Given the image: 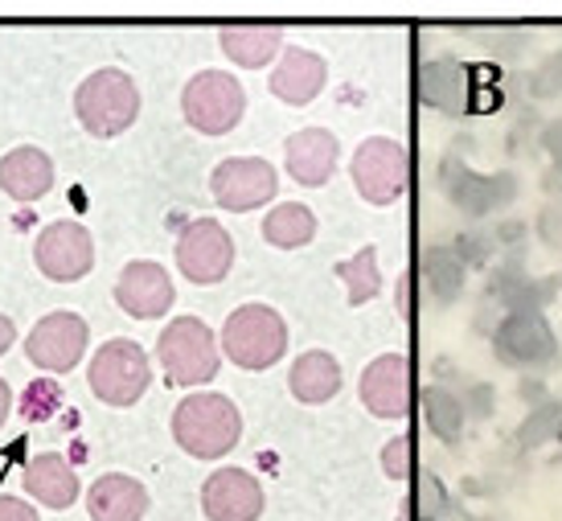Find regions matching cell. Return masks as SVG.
I'll return each mask as SVG.
<instances>
[{
    "instance_id": "6da1fadb",
    "label": "cell",
    "mask_w": 562,
    "mask_h": 521,
    "mask_svg": "<svg viewBox=\"0 0 562 521\" xmlns=\"http://www.w3.org/2000/svg\"><path fill=\"white\" fill-rule=\"evenodd\" d=\"M238 435H243V415L226 395H189L172 411V440L198 460H218L235 452Z\"/></svg>"
},
{
    "instance_id": "7a4b0ae2",
    "label": "cell",
    "mask_w": 562,
    "mask_h": 521,
    "mask_svg": "<svg viewBox=\"0 0 562 521\" xmlns=\"http://www.w3.org/2000/svg\"><path fill=\"white\" fill-rule=\"evenodd\" d=\"M75 115L79 124L99 136V140H111L127 127L136 124L140 115V91H136V79L115 70V66H103L79 82L75 91Z\"/></svg>"
},
{
    "instance_id": "3957f363",
    "label": "cell",
    "mask_w": 562,
    "mask_h": 521,
    "mask_svg": "<svg viewBox=\"0 0 562 521\" xmlns=\"http://www.w3.org/2000/svg\"><path fill=\"white\" fill-rule=\"evenodd\" d=\"M288 349V325L267 304H243L222 325V353L243 370H267Z\"/></svg>"
},
{
    "instance_id": "277c9868",
    "label": "cell",
    "mask_w": 562,
    "mask_h": 521,
    "mask_svg": "<svg viewBox=\"0 0 562 521\" xmlns=\"http://www.w3.org/2000/svg\"><path fill=\"white\" fill-rule=\"evenodd\" d=\"M157 358L172 386H202L218 374V341L198 316H177L160 332Z\"/></svg>"
},
{
    "instance_id": "5b68a950",
    "label": "cell",
    "mask_w": 562,
    "mask_h": 521,
    "mask_svg": "<svg viewBox=\"0 0 562 521\" xmlns=\"http://www.w3.org/2000/svg\"><path fill=\"white\" fill-rule=\"evenodd\" d=\"M87 382H91V395L108 407H132L140 403L148 382H153V365H148V353H144L136 341L127 337H115L91 358V370H87Z\"/></svg>"
},
{
    "instance_id": "8992f818",
    "label": "cell",
    "mask_w": 562,
    "mask_h": 521,
    "mask_svg": "<svg viewBox=\"0 0 562 521\" xmlns=\"http://www.w3.org/2000/svg\"><path fill=\"white\" fill-rule=\"evenodd\" d=\"M181 111H186V124L193 132H202V136H226L243 120V111H247V91L226 70H202V75H193L186 82Z\"/></svg>"
},
{
    "instance_id": "52a82bcc",
    "label": "cell",
    "mask_w": 562,
    "mask_h": 521,
    "mask_svg": "<svg viewBox=\"0 0 562 521\" xmlns=\"http://www.w3.org/2000/svg\"><path fill=\"white\" fill-rule=\"evenodd\" d=\"M411 181V157L403 144L374 136L353 152V185L370 206H391L406 193Z\"/></svg>"
},
{
    "instance_id": "ba28073f",
    "label": "cell",
    "mask_w": 562,
    "mask_h": 521,
    "mask_svg": "<svg viewBox=\"0 0 562 521\" xmlns=\"http://www.w3.org/2000/svg\"><path fill=\"white\" fill-rule=\"evenodd\" d=\"M37 271L54 284H75L94 268V238L82 222H49L33 242Z\"/></svg>"
},
{
    "instance_id": "9c48e42d",
    "label": "cell",
    "mask_w": 562,
    "mask_h": 521,
    "mask_svg": "<svg viewBox=\"0 0 562 521\" xmlns=\"http://www.w3.org/2000/svg\"><path fill=\"white\" fill-rule=\"evenodd\" d=\"M87 341H91V329L79 313H49L25 337V358L46 374H66L82 362Z\"/></svg>"
},
{
    "instance_id": "30bf717a",
    "label": "cell",
    "mask_w": 562,
    "mask_h": 521,
    "mask_svg": "<svg viewBox=\"0 0 562 521\" xmlns=\"http://www.w3.org/2000/svg\"><path fill=\"white\" fill-rule=\"evenodd\" d=\"M235 263V238L226 235V226L214 218L189 222L177 238V268L186 271L193 284H218Z\"/></svg>"
},
{
    "instance_id": "8fae6325",
    "label": "cell",
    "mask_w": 562,
    "mask_h": 521,
    "mask_svg": "<svg viewBox=\"0 0 562 521\" xmlns=\"http://www.w3.org/2000/svg\"><path fill=\"white\" fill-rule=\"evenodd\" d=\"M210 190H214V202H218L222 209L247 214V209H259L263 202L276 197L280 177H276V169L259 157H231L214 169Z\"/></svg>"
},
{
    "instance_id": "7c38bea8",
    "label": "cell",
    "mask_w": 562,
    "mask_h": 521,
    "mask_svg": "<svg viewBox=\"0 0 562 521\" xmlns=\"http://www.w3.org/2000/svg\"><path fill=\"white\" fill-rule=\"evenodd\" d=\"M493 349L501 362L517 370H547L559 358V341L542 313H509L493 332Z\"/></svg>"
},
{
    "instance_id": "4fadbf2b",
    "label": "cell",
    "mask_w": 562,
    "mask_h": 521,
    "mask_svg": "<svg viewBox=\"0 0 562 521\" xmlns=\"http://www.w3.org/2000/svg\"><path fill=\"white\" fill-rule=\"evenodd\" d=\"M411 398H415V382H411V362L403 353H386V358L366 365L361 403H366L370 415H378V419H406Z\"/></svg>"
},
{
    "instance_id": "5bb4252c",
    "label": "cell",
    "mask_w": 562,
    "mask_h": 521,
    "mask_svg": "<svg viewBox=\"0 0 562 521\" xmlns=\"http://www.w3.org/2000/svg\"><path fill=\"white\" fill-rule=\"evenodd\" d=\"M443 190L452 197V206L464 209L469 218H488L493 209L509 206L517 197V177L514 173L484 177L464 169L460 160H443Z\"/></svg>"
},
{
    "instance_id": "9a60e30c",
    "label": "cell",
    "mask_w": 562,
    "mask_h": 521,
    "mask_svg": "<svg viewBox=\"0 0 562 521\" xmlns=\"http://www.w3.org/2000/svg\"><path fill=\"white\" fill-rule=\"evenodd\" d=\"M115 301L124 308L127 316H136V320H157L172 308L177 301V292H172V280L169 271L160 268V263H148V259H136V263H127L120 271V280H115Z\"/></svg>"
},
{
    "instance_id": "2e32d148",
    "label": "cell",
    "mask_w": 562,
    "mask_h": 521,
    "mask_svg": "<svg viewBox=\"0 0 562 521\" xmlns=\"http://www.w3.org/2000/svg\"><path fill=\"white\" fill-rule=\"evenodd\" d=\"M202 509L210 521H259L263 485L243 468H218L202 485Z\"/></svg>"
},
{
    "instance_id": "e0dca14e",
    "label": "cell",
    "mask_w": 562,
    "mask_h": 521,
    "mask_svg": "<svg viewBox=\"0 0 562 521\" xmlns=\"http://www.w3.org/2000/svg\"><path fill=\"white\" fill-rule=\"evenodd\" d=\"M325 79H328V66L321 54L313 49H283L280 54V66L271 70V95L283 99V103H292V107H308L321 91H325Z\"/></svg>"
},
{
    "instance_id": "ac0fdd59",
    "label": "cell",
    "mask_w": 562,
    "mask_h": 521,
    "mask_svg": "<svg viewBox=\"0 0 562 521\" xmlns=\"http://www.w3.org/2000/svg\"><path fill=\"white\" fill-rule=\"evenodd\" d=\"M0 190L9 193L13 202L30 206V202H42L49 190H54V160L33 148V144H21L13 152L0 157Z\"/></svg>"
},
{
    "instance_id": "d6986e66",
    "label": "cell",
    "mask_w": 562,
    "mask_h": 521,
    "mask_svg": "<svg viewBox=\"0 0 562 521\" xmlns=\"http://www.w3.org/2000/svg\"><path fill=\"white\" fill-rule=\"evenodd\" d=\"M21 485H25V492H30L37 506H46V509H70L82 492L79 473H75L58 452H42V456L25 460Z\"/></svg>"
},
{
    "instance_id": "ffe728a7",
    "label": "cell",
    "mask_w": 562,
    "mask_h": 521,
    "mask_svg": "<svg viewBox=\"0 0 562 521\" xmlns=\"http://www.w3.org/2000/svg\"><path fill=\"white\" fill-rule=\"evenodd\" d=\"M283 160H288V173L296 177L300 185L316 190L337 169V136L325 132V127H304L296 136H288Z\"/></svg>"
},
{
    "instance_id": "44dd1931",
    "label": "cell",
    "mask_w": 562,
    "mask_h": 521,
    "mask_svg": "<svg viewBox=\"0 0 562 521\" xmlns=\"http://www.w3.org/2000/svg\"><path fill=\"white\" fill-rule=\"evenodd\" d=\"M87 513L91 521H140L148 513V489L124 473L99 476L87 492Z\"/></svg>"
},
{
    "instance_id": "7402d4cb",
    "label": "cell",
    "mask_w": 562,
    "mask_h": 521,
    "mask_svg": "<svg viewBox=\"0 0 562 521\" xmlns=\"http://www.w3.org/2000/svg\"><path fill=\"white\" fill-rule=\"evenodd\" d=\"M288 386H292V395L300 403H328V398L341 390V365L325 349L300 353V362L288 374Z\"/></svg>"
},
{
    "instance_id": "603a6c76",
    "label": "cell",
    "mask_w": 562,
    "mask_h": 521,
    "mask_svg": "<svg viewBox=\"0 0 562 521\" xmlns=\"http://www.w3.org/2000/svg\"><path fill=\"white\" fill-rule=\"evenodd\" d=\"M222 49L247 70L267 66L283 49V33L276 25H226L222 30Z\"/></svg>"
},
{
    "instance_id": "cb8c5ba5",
    "label": "cell",
    "mask_w": 562,
    "mask_h": 521,
    "mask_svg": "<svg viewBox=\"0 0 562 521\" xmlns=\"http://www.w3.org/2000/svg\"><path fill=\"white\" fill-rule=\"evenodd\" d=\"M419 95L431 107L460 115L464 111V70H460V63L456 58H431V63H423Z\"/></svg>"
},
{
    "instance_id": "d4e9b609",
    "label": "cell",
    "mask_w": 562,
    "mask_h": 521,
    "mask_svg": "<svg viewBox=\"0 0 562 521\" xmlns=\"http://www.w3.org/2000/svg\"><path fill=\"white\" fill-rule=\"evenodd\" d=\"M313 235H316L313 209L300 206V202H283L263 222V238L271 247H280V251H296L304 242H313Z\"/></svg>"
},
{
    "instance_id": "484cf974",
    "label": "cell",
    "mask_w": 562,
    "mask_h": 521,
    "mask_svg": "<svg viewBox=\"0 0 562 521\" xmlns=\"http://www.w3.org/2000/svg\"><path fill=\"white\" fill-rule=\"evenodd\" d=\"M423 275H427V292L439 304H452L464 287V259L448 247H431V251H423Z\"/></svg>"
},
{
    "instance_id": "4316f807",
    "label": "cell",
    "mask_w": 562,
    "mask_h": 521,
    "mask_svg": "<svg viewBox=\"0 0 562 521\" xmlns=\"http://www.w3.org/2000/svg\"><path fill=\"white\" fill-rule=\"evenodd\" d=\"M337 275H341V284L349 287V304L374 301L378 287H382V271H378V251H374V247H366V251H358L353 259L337 263Z\"/></svg>"
},
{
    "instance_id": "83f0119b",
    "label": "cell",
    "mask_w": 562,
    "mask_h": 521,
    "mask_svg": "<svg viewBox=\"0 0 562 521\" xmlns=\"http://www.w3.org/2000/svg\"><path fill=\"white\" fill-rule=\"evenodd\" d=\"M423 407H427V423H431V431H436L439 440L443 443L460 440V431H464V403H460L452 390H443V386H427Z\"/></svg>"
},
{
    "instance_id": "f1b7e54d",
    "label": "cell",
    "mask_w": 562,
    "mask_h": 521,
    "mask_svg": "<svg viewBox=\"0 0 562 521\" xmlns=\"http://www.w3.org/2000/svg\"><path fill=\"white\" fill-rule=\"evenodd\" d=\"M559 427H562L559 403H538L530 411V419L521 423V431H517V443H521V448H542L550 435H559Z\"/></svg>"
},
{
    "instance_id": "f546056e",
    "label": "cell",
    "mask_w": 562,
    "mask_h": 521,
    "mask_svg": "<svg viewBox=\"0 0 562 521\" xmlns=\"http://www.w3.org/2000/svg\"><path fill=\"white\" fill-rule=\"evenodd\" d=\"M419 506H423V518L427 521H472L469 513H464V506L443 492V485H439L436 476H427V480H423Z\"/></svg>"
},
{
    "instance_id": "4dcf8cb0",
    "label": "cell",
    "mask_w": 562,
    "mask_h": 521,
    "mask_svg": "<svg viewBox=\"0 0 562 521\" xmlns=\"http://www.w3.org/2000/svg\"><path fill=\"white\" fill-rule=\"evenodd\" d=\"M382 468H386V476H394V480H406L411 468H415V440H411V435H398V440L386 443Z\"/></svg>"
},
{
    "instance_id": "1f68e13d",
    "label": "cell",
    "mask_w": 562,
    "mask_h": 521,
    "mask_svg": "<svg viewBox=\"0 0 562 521\" xmlns=\"http://www.w3.org/2000/svg\"><path fill=\"white\" fill-rule=\"evenodd\" d=\"M58 403H63V390L54 382H33L25 390V419H46Z\"/></svg>"
},
{
    "instance_id": "d6a6232c",
    "label": "cell",
    "mask_w": 562,
    "mask_h": 521,
    "mask_svg": "<svg viewBox=\"0 0 562 521\" xmlns=\"http://www.w3.org/2000/svg\"><path fill=\"white\" fill-rule=\"evenodd\" d=\"M493 247H497V238L476 235V230H472V235H460L456 254H460V259H464V268H469V263H484V259L493 254Z\"/></svg>"
},
{
    "instance_id": "836d02e7",
    "label": "cell",
    "mask_w": 562,
    "mask_h": 521,
    "mask_svg": "<svg viewBox=\"0 0 562 521\" xmlns=\"http://www.w3.org/2000/svg\"><path fill=\"white\" fill-rule=\"evenodd\" d=\"M533 91H538V95H559L562 91V54L547 58V66H538V75H533Z\"/></svg>"
},
{
    "instance_id": "e575fe53",
    "label": "cell",
    "mask_w": 562,
    "mask_h": 521,
    "mask_svg": "<svg viewBox=\"0 0 562 521\" xmlns=\"http://www.w3.org/2000/svg\"><path fill=\"white\" fill-rule=\"evenodd\" d=\"M0 521H42V518H37V509H33L30 501L0 492Z\"/></svg>"
},
{
    "instance_id": "d590c367",
    "label": "cell",
    "mask_w": 562,
    "mask_h": 521,
    "mask_svg": "<svg viewBox=\"0 0 562 521\" xmlns=\"http://www.w3.org/2000/svg\"><path fill=\"white\" fill-rule=\"evenodd\" d=\"M538 226H542V238H547L550 247H562V202H554Z\"/></svg>"
},
{
    "instance_id": "8d00e7d4",
    "label": "cell",
    "mask_w": 562,
    "mask_h": 521,
    "mask_svg": "<svg viewBox=\"0 0 562 521\" xmlns=\"http://www.w3.org/2000/svg\"><path fill=\"white\" fill-rule=\"evenodd\" d=\"M542 140H547V152H550V157H554V165H559V169H562V124H550V127H547V136H542Z\"/></svg>"
},
{
    "instance_id": "74e56055",
    "label": "cell",
    "mask_w": 562,
    "mask_h": 521,
    "mask_svg": "<svg viewBox=\"0 0 562 521\" xmlns=\"http://www.w3.org/2000/svg\"><path fill=\"white\" fill-rule=\"evenodd\" d=\"M13 341H16V325L4 313H0V358L13 349Z\"/></svg>"
},
{
    "instance_id": "f35d334b",
    "label": "cell",
    "mask_w": 562,
    "mask_h": 521,
    "mask_svg": "<svg viewBox=\"0 0 562 521\" xmlns=\"http://www.w3.org/2000/svg\"><path fill=\"white\" fill-rule=\"evenodd\" d=\"M9 411H13V390H9V382L0 378V427H4V419H9Z\"/></svg>"
},
{
    "instance_id": "ab89813d",
    "label": "cell",
    "mask_w": 562,
    "mask_h": 521,
    "mask_svg": "<svg viewBox=\"0 0 562 521\" xmlns=\"http://www.w3.org/2000/svg\"><path fill=\"white\" fill-rule=\"evenodd\" d=\"M472 411L476 415L488 411V386H476V390H472Z\"/></svg>"
},
{
    "instance_id": "60d3db41",
    "label": "cell",
    "mask_w": 562,
    "mask_h": 521,
    "mask_svg": "<svg viewBox=\"0 0 562 521\" xmlns=\"http://www.w3.org/2000/svg\"><path fill=\"white\" fill-rule=\"evenodd\" d=\"M521 398H526V403H538V398H542V386H538V382H526V386H521Z\"/></svg>"
},
{
    "instance_id": "b9f144b4",
    "label": "cell",
    "mask_w": 562,
    "mask_h": 521,
    "mask_svg": "<svg viewBox=\"0 0 562 521\" xmlns=\"http://www.w3.org/2000/svg\"><path fill=\"white\" fill-rule=\"evenodd\" d=\"M472 521H488V518H472Z\"/></svg>"
},
{
    "instance_id": "7bdbcfd3",
    "label": "cell",
    "mask_w": 562,
    "mask_h": 521,
    "mask_svg": "<svg viewBox=\"0 0 562 521\" xmlns=\"http://www.w3.org/2000/svg\"><path fill=\"white\" fill-rule=\"evenodd\" d=\"M559 440H562V427H559Z\"/></svg>"
}]
</instances>
